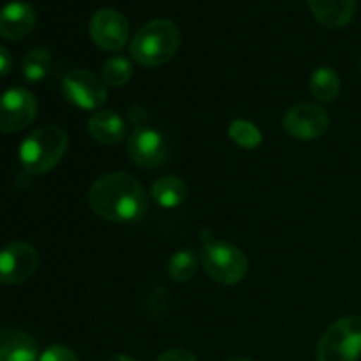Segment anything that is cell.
Returning a JSON list of instances; mask_svg holds the SVG:
<instances>
[{
	"label": "cell",
	"mask_w": 361,
	"mask_h": 361,
	"mask_svg": "<svg viewBox=\"0 0 361 361\" xmlns=\"http://www.w3.org/2000/svg\"><path fill=\"white\" fill-rule=\"evenodd\" d=\"M88 203L95 215L115 224H134L148 210V196L129 173L116 171L95 180L88 190Z\"/></svg>",
	"instance_id": "1"
},
{
	"label": "cell",
	"mask_w": 361,
	"mask_h": 361,
	"mask_svg": "<svg viewBox=\"0 0 361 361\" xmlns=\"http://www.w3.org/2000/svg\"><path fill=\"white\" fill-rule=\"evenodd\" d=\"M182 44L178 27L169 20H154L141 27L130 41V56L140 66L159 67L173 59Z\"/></svg>",
	"instance_id": "2"
},
{
	"label": "cell",
	"mask_w": 361,
	"mask_h": 361,
	"mask_svg": "<svg viewBox=\"0 0 361 361\" xmlns=\"http://www.w3.org/2000/svg\"><path fill=\"white\" fill-rule=\"evenodd\" d=\"M69 147L66 130L59 126H42L32 130L20 147V162L32 175L48 173L62 161Z\"/></svg>",
	"instance_id": "3"
},
{
	"label": "cell",
	"mask_w": 361,
	"mask_h": 361,
	"mask_svg": "<svg viewBox=\"0 0 361 361\" xmlns=\"http://www.w3.org/2000/svg\"><path fill=\"white\" fill-rule=\"evenodd\" d=\"M317 361H358L361 358V317L335 321L317 344Z\"/></svg>",
	"instance_id": "4"
},
{
	"label": "cell",
	"mask_w": 361,
	"mask_h": 361,
	"mask_svg": "<svg viewBox=\"0 0 361 361\" xmlns=\"http://www.w3.org/2000/svg\"><path fill=\"white\" fill-rule=\"evenodd\" d=\"M201 263H203L204 271L215 282L224 286L238 284L249 271V261L245 254L238 247L224 240H210L204 243Z\"/></svg>",
	"instance_id": "5"
},
{
	"label": "cell",
	"mask_w": 361,
	"mask_h": 361,
	"mask_svg": "<svg viewBox=\"0 0 361 361\" xmlns=\"http://www.w3.org/2000/svg\"><path fill=\"white\" fill-rule=\"evenodd\" d=\"M37 115V101L27 88H9L0 94V130L18 133Z\"/></svg>",
	"instance_id": "6"
},
{
	"label": "cell",
	"mask_w": 361,
	"mask_h": 361,
	"mask_svg": "<svg viewBox=\"0 0 361 361\" xmlns=\"http://www.w3.org/2000/svg\"><path fill=\"white\" fill-rule=\"evenodd\" d=\"M284 129L298 141H312L323 136L330 127V116L321 106L302 102L289 108L284 115Z\"/></svg>",
	"instance_id": "7"
},
{
	"label": "cell",
	"mask_w": 361,
	"mask_h": 361,
	"mask_svg": "<svg viewBox=\"0 0 361 361\" xmlns=\"http://www.w3.org/2000/svg\"><path fill=\"white\" fill-rule=\"evenodd\" d=\"M62 92L67 101L80 109H97L108 99L106 85L94 73L85 69L71 71L63 78Z\"/></svg>",
	"instance_id": "8"
},
{
	"label": "cell",
	"mask_w": 361,
	"mask_h": 361,
	"mask_svg": "<svg viewBox=\"0 0 361 361\" xmlns=\"http://www.w3.org/2000/svg\"><path fill=\"white\" fill-rule=\"evenodd\" d=\"M129 157L141 168H159L169 157V143L166 136L150 127H137L127 141Z\"/></svg>",
	"instance_id": "9"
},
{
	"label": "cell",
	"mask_w": 361,
	"mask_h": 361,
	"mask_svg": "<svg viewBox=\"0 0 361 361\" xmlns=\"http://www.w3.org/2000/svg\"><path fill=\"white\" fill-rule=\"evenodd\" d=\"M37 264V250L30 243H9L0 250V282L2 284H21L35 274Z\"/></svg>",
	"instance_id": "10"
},
{
	"label": "cell",
	"mask_w": 361,
	"mask_h": 361,
	"mask_svg": "<svg viewBox=\"0 0 361 361\" xmlns=\"http://www.w3.org/2000/svg\"><path fill=\"white\" fill-rule=\"evenodd\" d=\"M90 37L106 51H120L129 39V23L115 9H99L90 20Z\"/></svg>",
	"instance_id": "11"
},
{
	"label": "cell",
	"mask_w": 361,
	"mask_h": 361,
	"mask_svg": "<svg viewBox=\"0 0 361 361\" xmlns=\"http://www.w3.org/2000/svg\"><path fill=\"white\" fill-rule=\"evenodd\" d=\"M35 27V11L27 2H11L0 9V35L9 41L27 37Z\"/></svg>",
	"instance_id": "12"
},
{
	"label": "cell",
	"mask_w": 361,
	"mask_h": 361,
	"mask_svg": "<svg viewBox=\"0 0 361 361\" xmlns=\"http://www.w3.org/2000/svg\"><path fill=\"white\" fill-rule=\"evenodd\" d=\"M310 11L323 27L342 28L353 20L356 0H307Z\"/></svg>",
	"instance_id": "13"
},
{
	"label": "cell",
	"mask_w": 361,
	"mask_h": 361,
	"mask_svg": "<svg viewBox=\"0 0 361 361\" xmlns=\"http://www.w3.org/2000/svg\"><path fill=\"white\" fill-rule=\"evenodd\" d=\"M39 349L34 338L20 330H0V361H37Z\"/></svg>",
	"instance_id": "14"
},
{
	"label": "cell",
	"mask_w": 361,
	"mask_h": 361,
	"mask_svg": "<svg viewBox=\"0 0 361 361\" xmlns=\"http://www.w3.org/2000/svg\"><path fill=\"white\" fill-rule=\"evenodd\" d=\"M88 133L102 145H116L126 137V122L115 111H97L88 120Z\"/></svg>",
	"instance_id": "15"
},
{
	"label": "cell",
	"mask_w": 361,
	"mask_h": 361,
	"mask_svg": "<svg viewBox=\"0 0 361 361\" xmlns=\"http://www.w3.org/2000/svg\"><path fill=\"white\" fill-rule=\"evenodd\" d=\"M150 196L159 207L176 208L187 197V185L178 176H162L150 187Z\"/></svg>",
	"instance_id": "16"
},
{
	"label": "cell",
	"mask_w": 361,
	"mask_h": 361,
	"mask_svg": "<svg viewBox=\"0 0 361 361\" xmlns=\"http://www.w3.org/2000/svg\"><path fill=\"white\" fill-rule=\"evenodd\" d=\"M309 87L317 101L331 102L341 94V78L331 67H317L310 76Z\"/></svg>",
	"instance_id": "17"
},
{
	"label": "cell",
	"mask_w": 361,
	"mask_h": 361,
	"mask_svg": "<svg viewBox=\"0 0 361 361\" xmlns=\"http://www.w3.org/2000/svg\"><path fill=\"white\" fill-rule=\"evenodd\" d=\"M23 76L30 83L44 80L51 69V55L46 48H32L23 59Z\"/></svg>",
	"instance_id": "18"
},
{
	"label": "cell",
	"mask_w": 361,
	"mask_h": 361,
	"mask_svg": "<svg viewBox=\"0 0 361 361\" xmlns=\"http://www.w3.org/2000/svg\"><path fill=\"white\" fill-rule=\"evenodd\" d=\"M197 271V256L194 250L182 249L168 261V275L175 282H189Z\"/></svg>",
	"instance_id": "19"
},
{
	"label": "cell",
	"mask_w": 361,
	"mask_h": 361,
	"mask_svg": "<svg viewBox=\"0 0 361 361\" xmlns=\"http://www.w3.org/2000/svg\"><path fill=\"white\" fill-rule=\"evenodd\" d=\"M228 134L242 148H256L263 141V134L249 120H233L228 127Z\"/></svg>",
	"instance_id": "20"
},
{
	"label": "cell",
	"mask_w": 361,
	"mask_h": 361,
	"mask_svg": "<svg viewBox=\"0 0 361 361\" xmlns=\"http://www.w3.org/2000/svg\"><path fill=\"white\" fill-rule=\"evenodd\" d=\"M133 76V63L123 56H113L102 67V80L109 87H123Z\"/></svg>",
	"instance_id": "21"
},
{
	"label": "cell",
	"mask_w": 361,
	"mask_h": 361,
	"mask_svg": "<svg viewBox=\"0 0 361 361\" xmlns=\"http://www.w3.org/2000/svg\"><path fill=\"white\" fill-rule=\"evenodd\" d=\"M39 361H80V358H78L76 353H74L73 349L66 348V345L55 344L42 353Z\"/></svg>",
	"instance_id": "22"
},
{
	"label": "cell",
	"mask_w": 361,
	"mask_h": 361,
	"mask_svg": "<svg viewBox=\"0 0 361 361\" xmlns=\"http://www.w3.org/2000/svg\"><path fill=\"white\" fill-rule=\"evenodd\" d=\"M157 361H197L196 356L187 349H169L164 355L159 356Z\"/></svg>",
	"instance_id": "23"
},
{
	"label": "cell",
	"mask_w": 361,
	"mask_h": 361,
	"mask_svg": "<svg viewBox=\"0 0 361 361\" xmlns=\"http://www.w3.org/2000/svg\"><path fill=\"white\" fill-rule=\"evenodd\" d=\"M13 69V56L4 46H0V78L7 76Z\"/></svg>",
	"instance_id": "24"
},
{
	"label": "cell",
	"mask_w": 361,
	"mask_h": 361,
	"mask_svg": "<svg viewBox=\"0 0 361 361\" xmlns=\"http://www.w3.org/2000/svg\"><path fill=\"white\" fill-rule=\"evenodd\" d=\"M108 361H137V360H134L133 356H127V355H116L113 356V358H109Z\"/></svg>",
	"instance_id": "25"
},
{
	"label": "cell",
	"mask_w": 361,
	"mask_h": 361,
	"mask_svg": "<svg viewBox=\"0 0 361 361\" xmlns=\"http://www.w3.org/2000/svg\"><path fill=\"white\" fill-rule=\"evenodd\" d=\"M228 361H252V360L245 358V356H233V358H229Z\"/></svg>",
	"instance_id": "26"
},
{
	"label": "cell",
	"mask_w": 361,
	"mask_h": 361,
	"mask_svg": "<svg viewBox=\"0 0 361 361\" xmlns=\"http://www.w3.org/2000/svg\"><path fill=\"white\" fill-rule=\"evenodd\" d=\"M360 71H361V60H360Z\"/></svg>",
	"instance_id": "27"
}]
</instances>
